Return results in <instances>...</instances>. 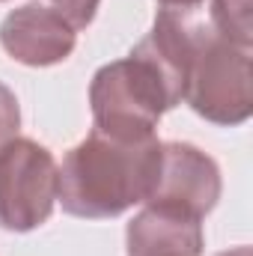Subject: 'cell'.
I'll return each instance as SVG.
<instances>
[{
  "label": "cell",
  "instance_id": "30bf717a",
  "mask_svg": "<svg viewBox=\"0 0 253 256\" xmlns=\"http://www.w3.org/2000/svg\"><path fill=\"white\" fill-rule=\"evenodd\" d=\"M18 126H21L18 98L6 84H0V146L9 143L12 137H18Z\"/></svg>",
  "mask_w": 253,
  "mask_h": 256
},
{
  "label": "cell",
  "instance_id": "9c48e42d",
  "mask_svg": "<svg viewBox=\"0 0 253 256\" xmlns=\"http://www.w3.org/2000/svg\"><path fill=\"white\" fill-rule=\"evenodd\" d=\"M48 3H51L54 12L63 15L74 30H84V27H90V21L96 18L102 0H48Z\"/></svg>",
  "mask_w": 253,
  "mask_h": 256
},
{
  "label": "cell",
  "instance_id": "8992f818",
  "mask_svg": "<svg viewBox=\"0 0 253 256\" xmlns=\"http://www.w3.org/2000/svg\"><path fill=\"white\" fill-rule=\"evenodd\" d=\"M78 30L45 3H27L0 24L3 51L24 66H57L72 57Z\"/></svg>",
  "mask_w": 253,
  "mask_h": 256
},
{
  "label": "cell",
  "instance_id": "7a4b0ae2",
  "mask_svg": "<svg viewBox=\"0 0 253 256\" xmlns=\"http://www.w3.org/2000/svg\"><path fill=\"white\" fill-rule=\"evenodd\" d=\"M90 104L98 131L116 137H152L161 114L182 104V92L149 54L134 48L126 60L96 72Z\"/></svg>",
  "mask_w": 253,
  "mask_h": 256
},
{
  "label": "cell",
  "instance_id": "277c9868",
  "mask_svg": "<svg viewBox=\"0 0 253 256\" xmlns=\"http://www.w3.org/2000/svg\"><path fill=\"white\" fill-rule=\"evenodd\" d=\"M60 196V167L54 155L27 137L0 146V226L30 232L42 226Z\"/></svg>",
  "mask_w": 253,
  "mask_h": 256
},
{
  "label": "cell",
  "instance_id": "7c38bea8",
  "mask_svg": "<svg viewBox=\"0 0 253 256\" xmlns=\"http://www.w3.org/2000/svg\"><path fill=\"white\" fill-rule=\"evenodd\" d=\"M218 256H250V248H232V250H224Z\"/></svg>",
  "mask_w": 253,
  "mask_h": 256
},
{
  "label": "cell",
  "instance_id": "5b68a950",
  "mask_svg": "<svg viewBox=\"0 0 253 256\" xmlns=\"http://www.w3.org/2000/svg\"><path fill=\"white\" fill-rule=\"evenodd\" d=\"M220 200L218 164L190 143H161V173L146 202L173 206L194 218H206Z\"/></svg>",
  "mask_w": 253,
  "mask_h": 256
},
{
  "label": "cell",
  "instance_id": "3957f363",
  "mask_svg": "<svg viewBox=\"0 0 253 256\" xmlns=\"http://www.w3.org/2000/svg\"><path fill=\"white\" fill-rule=\"evenodd\" d=\"M185 102L214 126H242L253 110L250 48L224 39L208 18L190 54Z\"/></svg>",
  "mask_w": 253,
  "mask_h": 256
},
{
  "label": "cell",
  "instance_id": "52a82bcc",
  "mask_svg": "<svg viewBox=\"0 0 253 256\" xmlns=\"http://www.w3.org/2000/svg\"><path fill=\"white\" fill-rule=\"evenodd\" d=\"M128 256H200L202 254V218H194L173 206L146 202V208L128 224Z\"/></svg>",
  "mask_w": 253,
  "mask_h": 256
},
{
  "label": "cell",
  "instance_id": "ba28073f",
  "mask_svg": "<svg viewBox=\"0 0 253 256\" xmlns=\"http://www.w3.org/2000/svg\"><path fill=\"white\" fill-rule=\"evenodd\" d=\"M208 24H212L224 39H230L232 45L250 48V39H253L250 0H212Z\"/></svg>",
  "mask_w": 253,
  "mask_h": 256
},
{
  "label": "cell",
  "instance_id": "8fae6325",
  "mask_svg": "<svg viewBox=\"0 0 253 256\" xmlns=\"http://www.w3.org/2000/svg\"><path fill=\"white\" fill-rule=\"evenodd\" d=\"M161 6H179V9H188V6H200L202 0H158Z\"/></svg>",
  "mask_w": 253,
  "mask_h": 256
},
{
  "label": "cell",
  "instance_id": "6da1fadb",
  "mask_svg": "<svg viewBox=\"0 0 253 256\" xmlns=\"http://www.w3.org/2000/svg\"><path fill=\"white\" fill-rule=\"evenodd\" d=\"M161 173V140L116 137L98 128L80 140L60 167V202L74 218H116L146 202Z\"/></svg>",
  "mask_w": 253,
  "mask_h": 256
}]
</instances>
